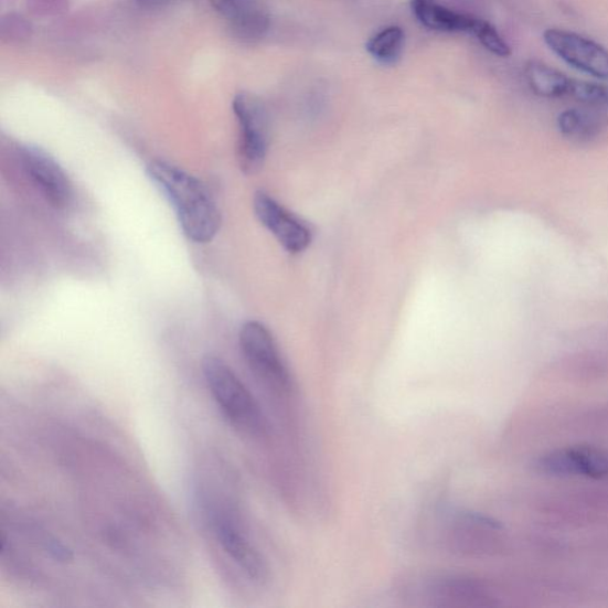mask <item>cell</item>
Segmentation results:
<instances>
[{
	"label": "cell",
	"mask_w": 608,
	"mask_h": 608,
	"mask_svg": "<svg viewBox=\"0 0 608 608\" xmlns=\"http://www.w3.org/2000/svg\"><path fill=\"white\" fill-rule=\"evenodd\" d=\"M147 174L173 207L186 238L207 244L216 237L222 227V212L204 183L164 161H152Z\"/></svg>",
	"instance_id": "obj_1"
},
{
	"label": "cell",
	"mask_w": 608,
	"mask_h": 608,
	"mask_svg": "<svg viewBox=\"0 0 608 608\" xmlns=\"http://www.w3.org/2000/svg\"><path fill=\"white\" fill-rule=\"evenodd\" d=\"M202 372L214 402L233 427L253 438L268 435L267 418L235 371L221 358L209 355L202 362Z\"/></svg>",
	"instance_id": "obj_2"
},
{
	"label": "cell",
	"mask_w": 608,
	"mask_h": 608,
	"mask_svg": "<svg viewBox=\"0 0 608 608\" xmlns=\"http://www.w3.org/2000/svg\"><path fill=\"white\" fill-rule=\"evenodd\" d=\"M233 114L239 125L238 163L245 175L259 173L270 146V118L264 103L242 92L233 99Z\"/></svg>",
	"instance_id": "obj_3"
},
{
	"label": "cell",
	"mask_w": 608,
	"mask_h": 608,
	"mask_svg": "<svg viewBox=\"0 0 608 608\" xmlns=\"http://www.w3.org/2000/svg\"><path fill=\"white\" fill-rule=\"evenodd\" d=\"M239 345L249 370L264 385L288 392L290 374L267 326L259 321L246 322L239 333Z\"/></svg>",
	"instance_id": "obj_4"
},
{
	"label": "cell",
	"mask_w": 608,
	"mask_h": 608,
	"mask_svg": "<svg viewBox=\"0 0 608 608\" xmlns=\"http://www.w3.org/2000/svg\"><path fill=\"white\" fill-rule=\"evenodd\" d=\"M543 40L570 67L596 79L608 81V51L601 44L557 28L545 30Z\"/></svg>",
	"instance_id": "obj_5"
},
{
	"label": "cell",
	"mask_w": 608,
	"mask_h": 608,
	"mask_svg": "<svg viewBox=\"0 0 608 608\" xmlns=\"http://www.w3.org/2000/svg\"><path fill=\"white\" fill-rule=\"evenodd\" d=\"M25 173L46 202L56 210H65L73 200V184L57 161L49 152L34 146L20 149Z\"/></svg>",
	"instance_id": "obj_6"
},
{
	"label": "cell",
	"mask_w": 608,
	"mask_h": 608,
	"mask_svg": "<svg viewBox=\"0 0 608 608\" xmlns=\"http://www.w3.org/2000/svg\"><path fill=\"white\" fill-rule=\"evenodd\" d=\"M254 211L259 223L287 253L301 254L313 241V232L307 223L280 205L270 194L257 192L254 198Z\"/></svg>",
	"instance_id": "obj_7"
},
{
	"label": "cell",
	"mask_w": 608,
	"mask_h": 608,
	"mask_svg": "<svg viewBox=\"0 0 608 608\" xmlns=\"http://www.w3.org/2000/svg\"><path fill=\"white\" fill-rule=\"evenodd\" d=\"M502 526L473 512H461L446 526L445 540L451 553L474 556L489 553Z\"/></svg>",
	"instance_id": "obj_8"
},
{
	"label": "cell",
	"mask_w": 608,
	"mask_h": 608,
	"mask_svg": "<svg viewBox=\"0 0 608 608\" xmlns=\"http://www.w3.org/2000/svg\"><path fill=\"white\" fill-rule=\"evenodd\" d=\"M214 533L225 553L255 582L267 578V564L241 524L227 514H215Z\"/></svg>",
	"instance_id": "obj_9"
},
{
	"label": "cell",
	"mask_w": 608,
	"mask_h": 608,
	"mask_svg": "<svg viewBox=\"0 0 608 608\" xmlns=\"http://www.w3.org/2000/svg\"><path fill=\"white\" fill-rule=\"evenodd\" d=\"M537 469L552 476L602 479L608 477V456L595 448H564L542 457Z\"/></svg>",
	"instance_id": "obj_10"
},
{
	"label": "cell",
	"mask_w": 608,
	"mask_h": 608,
	"mask_svg": "<svg viewBox=\"0 0 608 608\" xmlns=\"http://www.w3.org/2000/svg\"><path fill=\"white\" fill-rule=\"evenodd\" d=\"M210 3L237 38L255 42L268 34L270 14L259 0H210Z\"/></svg>",
	"instance_id": "obj_11"
},
{
	"label": "cell",
	"mask_w": 608,
	"mask_h": 608,
	"mask_svg": "<svg viewBox=\"0 0 608 608\" xmlns=\"http://www.w3.org/2000/svg\"><path fill=\"white\" fill-rule=\"evenodd\" d=\"M424 599L435 607L479 606L488 599L481 583L461 575H438L420 587Z\"/></svg>",
	"instance_id": "obj_12"
},
{
	"label": "cell",
	"mask_w": 608,
	"mask_h": 608,
	"mask_svg": "<svg viewBox=\"0 0 608 608\" xmlns=\"http://www.w3.org/2000/svg\"><path fill=\"white\" fill-rule=\"evenodd\" d=\"M416 20L429 30L440 33H471L477 18L451 10L438 0H412Z\"/></svg>",
	"instance_id": "obj_13"
},
{
	"label": "cell",
	"mask_w": 608,
	"mask_h": 608,
	"mask_svg": "<svg viewBox=\"0 0 608 608\" xmlns=\"http://www.w3.org/2000/svg\"><path fill=\"white\" fill-rule=\"evenodd\" d=\"M525 79L532 90L542 98H564L568 96L572 79L540 61H530L525 67Z\"/></svg>",
	"instance_id": "obj_14"
},
{
	"label": "cell",
	"mask_w": 608,
	"mask_h": 608,
	"mask_svg": "<svg viewBox=\"0 0 608 608\" xmlns=\"http://www.w3.org/2000/svg\"><path fill=\"white\" fill-rule=\"evenodd\" d=\"M405 35L402 28L387 26L374 34L366 43L369 54L385 66L397 64L404 50Z\"/></svg>",
	"instance_id": "obj_15"
},
{
	"label": "cell",
	"mask_w": 608,
	"mask_h": 608,
	"mask_svg": "<svg viewBox=\"0 0 608 608\" xmlns=\"http://www.w3.org/2000/svg\"><path fill=\"white\" fill-rule=\"evenodd\" d=\"M472 34L492 54L499 57H508L511 55L510 45L505 42L502 35L498 33V30L488 21L477 19Z\"/></svg>",
	"instance_id": "obj_16"
},
{
	"label": "cell",
	"mask_w": 608,
	"mask_h": 608,
	"mask_svg": "<svg viewBox=\"0 0 608 608\" xmlns=\"http://www.w3.org/2000/svg\"><path fill=\"white\" fill-rule=\"evenodd\" d=\"M568 96L589 106L608 105V87L597 83L572 79Z\"/></svg>",
	"instance_id": "obj_17"
},
{
	"label": "cell",
	"mask_w": 608,
	"mask_h": 608,
	"mask_svg": "<svg viewBox=\"0 0 608 608\" xmlns=\"http://www.w3.org/2000/svg\"><path fill=\"white\" fill-rule=\"evenodd\" d=\"M558 129L566 136H583L588 134L595 127V120L590 116L582 110H567L559 115Z\"/></svg>",
	"instance_id": "obj_18"
},
{
	"label": "cell",
	"mask_w": 608,
	"mask_h": 608,
	"mask_svg": "<svg viewBox=\"0 0 608 608\" xmlns=\"http://www.w3.org/2000/svg\"><path fill=\"white\" fill-rule=\"evenodd\" d=\"M138 2L146 7H156L163 4L167 0H138Z\"/></svg>",
	"instance_id": "obj_19"
}]
</instances>
